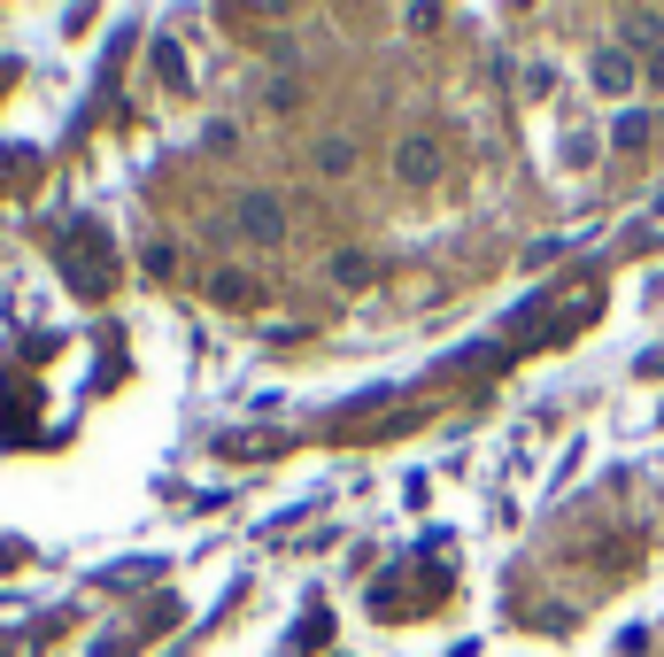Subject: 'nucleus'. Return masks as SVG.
Returning <instances> with one entry per match:
<instances>
[{
    "mask_svg": "<svg viewBox=\"0 0 664 657\" xmlns=\"http://www.w3.org/2000/svg\"><path fill=\"white\" fill-rule=\"evenodd\" d=\"M611 139H618V147H641V139H649V117H641V109H634V117H618V124H611Z\"/></svg>",
    "mask_w": 664,
    "mask_h": 657,
    "instance_id": "obj_6",
    "label": "nucleus"
},
{
    "mask_svg": "<svg viewBox=\"0 0 664 657\" xmlns=\"http://www.w3.org/2000/svg\"><path fill=\"white\" fill-rule=\"evenodd\" d=\"M171 619H179V596H162V604L132 611L124 626H109V634H101V657H139V649H147V642H155L162 626H171Z\"/></svg>",
    "mask_w": 664,
    "mask_h": 657,
    "instance_id": "obj_3",
    "label": "nucleus"
},
{
    "mask_svg": "<svg viewBox=\"0 0 664 657\" xmlns=\"http://www.w3.org/2000/svg\"><path fill=\"white\" fill-rule=\"evenodd\" d=\"M649 86H664V47H656V54H649Z\"/></svg>",
    "mask_w": 664,
    "mask_h": 657,
    "instance_id": "obj_7",
    "label": "nucleus"
},
{
    "mask_svg": "<svg viewBox=\"0 0 664 657\" xmlns=\"http://www.w3.org/2000/svg\"><path fill=\"white\" fill-rule=\"evenodd\" d=\"M448 588H456V572H448V549L433 542V557L418 549L402 572H386V581L371 588V619H386V626L426 619V611H441V604H448Z\"/></svg>",
    "mask_w": 664,
    "mask_h": 657,
    "instance_id": "obj_2",
    "label": "nucleus"
},
{
    "mask_svg": "<svg viewBox=\"0 0 664 657\" xmlns=\"http://www.w3.org/2000/svg\"><path fill=\"white\" fill-rule=\"evenodd\" d=\"M70 634V619H39V626H0V657H39Z\"/></svg>",
    "mask_w": 664,
    "mask_h": 657,
    "instance_id": "obj_4",
    "label": "nucleus"
},
{
    "mask_svg": "<svg viewBox=\"0 0 664 657\" xmlns=\"http://www.w3.org/2000/svg\"><path fill=\"white\" fill-rule=\"evenodd\" d=\"M47 256H54V271H62V287H70L77 302H109L116 279H124L116 232L94 224V217H62V224H47Z\"/></svg>",
    "mask_w": 664,
    "mask_h": 657,
    "instance_id": "obj_1",
    "label": "nucleus"
},
{
    "mask_svg": "<svg viewBox=\"0 0 664 657\" xmlns=\"http://www.w3.org/2000/svg\"><path fill=\"white\" fill-rule=\"evenodd\" d=\"M595 86H603V94H626V86H634V62H626V54H595Z\"/></svg>",
    "mask_w": 664,
    "mask_h": 657,
    "instance_id": "obj_5",
    "label": "nucleus"
}]
</instances>
